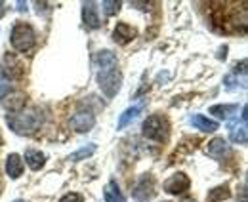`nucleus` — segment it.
<instances>
[{"instance_id":"nucleus-15","label":"nucleus","mask_w":248,"mask_h":202,"mask_svg":"<svg viewBox=\"0 0 248 202\" xmlns=\"http://www.w3.org/2000/svg\"><path fill=\"white\" fill-rule=\"evenodd\" d=\"M103 199H105V202H126L124 195L119 189V183L113 179L103 187Z\"/></svg>"},{"instance_id":"nucleus-1","label":"nucleus","mask_w":248,"mask_h":202,"mask_svg":"<svg viewBox=\"0 0 248 202\" xmlns=\"http://www.w3.org/2000/svg\"><path fill=\"white\" fill-rule=\"evenodd\" d=\"M95 61L99 65L97 86L107 97H115L123 84V73L119 71V63H117L115 54L109 50H101V52H97Z\"/></svg>"},{"instance_id":"nucleus-19","label":"nucleus","mask_w":248,"mask_h":202,"mask_svg":"<svg viewBox=\"0 0 248 202\" xmlns=\"http://www.w3.org/2000/svg\"><path fill=\"white\" fill-rule=\"evenodd\" d=\"M239 111V105L237 103H229V105H214L210 107V115H216L217 118H223L227 120L231 115H235Z\"/></svg>"},{"instance_id":"nucleus-7","label":"nucleus","mask_w":248,"mask_h":202,"mask_svg":"<svg viewBox=\"0 0 248 202\" xmlns=\"http://www.w3.org/2000/svg\"><path fill=\"white\" fill-rule=\"evenodd\" d=\"M189 185H191L189 177L184 172H178L174 173V175H170L164 181V191L168 195H182V193H186L187 189H189Z\"/></svg>"},{"instance_id":"nucleus-27","label":"nucleus","mask_w":248,"mask_h":202,"mask_svg":"<svg viewBox=\"0 0 248 202\" xmlns=\"http://www.w3.org/2000/svg\"><path fill=\"white\" fill-rule=\"evenodd\" d=\"M182 202H195V201H191V199H184Z\"/></svg>"},{"instance_id":"nucleus-10","label":"nucleus","mask_w":248,"mask_h":202,"mask_svg":"<svg viewBox=\"0 0 248 202\" xmlns=\"http://www.w3.org/2000/svg\"><path fill=\"white\" fill-rule=\"evenodd\" d=\"M2 105L12 113H19V111H23V105H25V93L12 90L8 95L2 97Z\"/></svg>"},{"instance_id":"nucleus-18","label":"nucleus","mask_w":248,"mask_h":202,"mask_svg":"<svg viewBox=\"0 0 248 202\" xmlns=\"http://www.w3.org/2000/svg\"><path fill=\"white\" fill-rule=\"evenodd\" d=\"M4 59H6L8 63H12V65H10V69H4L2 73H4V75H10V78H21V77H23V73H25L23 63H21V61H17L14 56H6ZM4 75H2V77H4Z\"/></svg>"},{"instance_id":"nucleus-24","label":"nucleus","mask_w":248,"mask_h":202,"mask_svg":"<svg viewBox=\"0 0 248 202\" xmlns=\"http://www.w3.org/2000/svg\"><path fill=\"white\" fill-rule=\"evenodd\" d=\"M12 92V84H10V80H6L2 75H0V99L4 97V95H8Z\"/></svg>"},{"instance_id":"nucleus-28","label":"nucleus","mask_w":248,"mask_h":202,"mask_svg":"<svg viewBox=\"0 0 248 202\" xmlns=\"http://www.w3.org/2000/svg\"><path fill=\"white\" fill-rule=\"evenodd\" d=\"M14 202H25V201H19V199H17V201H14Z\"/></svg>"},{"instance_id":"nucleus-25","label":"nucleus","mask_w":248,"mask_h":202,"mask_svg":"<svg viewBox=\"0 0 248 202\" xmlns=\"http://www.w3.org/2000/svg\"><path fill=\"white\" fill-rule=\"evenodd\" d=\"M60 202H84L82 199V195H78V193H67V195H63Z\"/></svg>"},{"instance_id":"nucleus-5","label":"nucleus","mask_w":248,"mask_h":202,"mask_svg":"<svg viewBox=\"0 0 248 202\" xmlns=\"http://www.w3.org/2000/svg\"><path fill=\"white\" fill-rule=\"evenodd\" d=\"M132 197H134L138 202L151 201V199L155 197V179H153L149 173L141 175V177H140V181L136 183L134 191H132Z\"/></svg>"},{"instance_id":"nucleus-14","label":"nucleus","mask_w":248,"mask_h":202,"mask_svg":"<svg viewBox=\"0 0 248 202\" xmlns=\"http://www.w3.org/2000/svg\"><path fill=\"white\" fill-rule=\"evenodd\" d=\"M6 173H8L12 179L21 177V173H23V160H21L19 155L12 153V155L8 156V160H6Z\"/></svg>"},{"instance_id":"nucleus-26","label":"nucleus","mask_w":248,"mask_h":202,"mask_svg":"<svg viewBox=\"0 0 248 202\" xmlns=\"http://www.w3.org/2000/svg\"><path fill=\"white\" fill-rule=\"evenodd\" d=\"M4 16V2H0V17Z\"/></svg>"},{"instance_id":"nucleus-13","label":"nucleus","mask_w":248,"mask_h":202,"mask_svg":"<svg viewBox=\"0 0 248 202\" xmlns=\"http://www.w3.org/2000/svg\"><path fill=\"white\" fill-rule=\"evenodd\" d=\"M136 34H138V31L134 29V27H130L128 23H119L117 27H115V32H113V36H115V40L119 42V44H128V42H132L134 38H136Z\"/></svg>"},{"instance_id":"nucleus-20","label":"nucleus","mask_w":248,"mask_h":202,"mask_svg":"<svg viewBox=\"0 0 248 202\" xmlns=\"http://www.w3.org/2000/svg\"><path fill=\"white\" fill-rule=\"evenodd\" d=\"M231 197V191H229V187L227 185H221V187H216V189H212L210 193H208V202H219V201H227Z\"/></svg>"},{"instance_id":"nucleus-9","label":"nucleus","mask_w":248,"mask_h":202,"mask_svg":"<svg viewBox=\"0 0 248 202\" xmlns=\"http://www.w3.org/2000/svg\"><path fill=\"white\" fill-rule=\"evenodd\" d=\"M82 21H84V27L86 29H99V16H97V8H95V2H84L82 4Z\"/></svg>"},{"instance_id":"nucleus-3","label":"nucleus","mask_w":248,"mask_h":202,"mask_svg":"<svg viewBox=\"0 0 248 202\" xmlns=\"http://www.w3.org/2000/svg\"><path fill=\"white\" fill-rule=\"evenodd\" d=\"M10 42L14 46V50L17 52H29L34 42H36V36H34V31L29 23H23V21H17L12 29L10 34Z\"/></svg>"},{"instance_id":"nucleus-12","label":"nucleus","mask_w":248,"mask_h":202,"mask_svg":"<svg viewBox=\"0 0 248 202\" xmlns=\"http://www.w3.org/2000/svg\"><path fill=\"white\" fill-rule=\"evenodd\" d=\"M143 111V103H136V105H132V107H128L126 111H124L123 115L119 116V122H117V130H124L128 124H132L140 113Z\"/></svg>"},{"instance_id":"nucleus-23","label":"nucleus","mask_w":248,"mask_h":202,"mask_svg":"<svg viewBox=\"0 0 248 202\" xmlns=\"http://www.w3.org/2000/svg\"><path fill=\"white\" fill-rule=\"evenodd\" d=\"M223 84H225V88H227V90H237V88L241 86V84H239V80H237V75H235V73L227 75V77L223 78ZM241 88H243V86H241Z\"/></svg>"},{"instance_id":"nucleus-16","label":"nucleus","mask_w":248,"mask_h":202,"mask_svg":"<svg viewBox=\"0 0 248 202\" xmlns=\"http://www.w3.org/2000/svg\"><path fill=\"white\" fill-rule=\"evenodd\" d=\"M191 124L195 128H199L201 132H216L217 128H219V124H217L216 120H210L204 115H193L191 116Z\"/></svg>"},{"instance_id":"nucleus-6","label":"nucleus","mask_w":248,"mask_h":202,"mask_svg":"<svg viewBox=\"0 0 248 202\" xmlns=\"http://www.w3.org/2000/svg\"><path fill=\"white\" fill-rule=\"evenodd\" d=\"M247 105L243 107V115H241V122L239 118L235 122H229V136H231V141L239 145H247L248 141V132H247Z\"/></svg>"},{"instance_id":"nucleus-11","label":"nucleus","mask_w":248,"mask_h":202,"mask_svg":"<svg viewBox=\"0 0 248 202\" xmlns=\"http://www.w3.org/2000/svg\"><path fill=\"white\" fill-rule=\"evenodd\" d=\"M227 153H229V145L223 138H214L210 143L206 145V155L216 158V160H221L223 156H227Z\"/></svg>"},{"instance_id":"nucleus-4","label":"nucleus","mask_w":248,"mask_h":202,"mask_svg":"<svg viewBox=\"0 0 248 202\" xmlns=\"http://www.w3.org/2000/svg\"><path fill=\"white\" fill-rule=\"evenodd\" d=\"M143 136L147 140H155V141H164L168 138V122L166 118H162L160 115L149 116L143 122Z\"/></svg>"},{"instance_id":"nucleus-17","label":"nucleus","mask_w":248,"mask_h":202,"mask_svg":"<svg viewBox=\"0 0 248 202\" xmlns=\"http://www.w3.org/2000/svg\"><path fill=\"white\" fill-rule=\"evenodd\" d=\"M25 162H27V166L31 168V170H40L42 166H44V162H46V156H44V153H40V151H34V149H29V151H25Z\"/></svg>"},{"instance_id":"nucleus-22","label":"nucleus","mask_w":248,"mask_h":202,"mask_svg":"<svg viewBox=\"0 0 248 202\" xmlns=\"http://www.w3.org/2000/svg\"><path fill=\"white\" fill-rule=\"evenodd\" d=\"M121 2H117V0H105V2H101V8H103V12H105V16H117L119 12H121Z\"/></svg>"},{"instance_id":"nucleus-8","label":"nucleus","mask_w":248,"mask_h":202,"mask_svg":"<svg viewBox=\"0 0 248 202\" xmlns=\"http://www.w3.org/2000/svg\"><path fill=\"white\" fill-rule=\"evenodd\" d=\"M95 124V116L90 111H78L71 116V126L73 130H77L78 134H84V132H90Z\"/></svg>"},{"instance_id":"nucleus-2","label":"nucleus","mask_w":248,"mask_h":202,"mask_svg":"<svg viewBox=\"0 0 248 202\" xmlns=\"http://www.w3.org/2000/svg\"><path fill=\"white\" fill-rule=\"evenodd\" d=\"M8 126L19 134V136H31L34 134L42 122H44V115L40 109L32 107V109H25V111H19V113H14V115H8Z\"/></svg>"},{"instance_id":"nucleus-21","label":"nucleus","mask_w":248,"mask_h":202,"mask_svg":"<svg viewBox=\"0 0 248 202\" xmlns=\"http://www.w3.org/2000/svg\"><path fill=\"white\" fill-rule=\"evenodd\" d=\"M93 153H95V145L90 143L88 147H82V149H78L77 153H71V155H69V160H71V162H78V160H82V158H88V156H92Z\"/></svg>"}]
</instances>
